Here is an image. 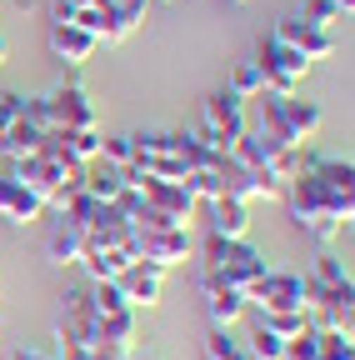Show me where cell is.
Here are the masks:
<instances>
[{
	"mask_svg": "<svg viewBox=\"0 0 355 360\" xmlns=\"http://www.w3.org/2000/svg\"><path fill=\"white\" fill-rule=\"evenodd\" d=\"M51 360H91V345H80V340H65V335H56V350H51Z\"/></svg>",
	"mask_w": 355,
	"mask_h": 360,
	"instance_id": "32",
	"label": "cell"
},
{
	"mask_svg": "<svg viewBox=\"0 0 355 360\" xmlns=\"http://www.w3.org/2000/svg\"><path fill=\"white\" fill-rule=\"evenodd\" d=\"M56 335L80 340V345H96V310H91V295H85V285L65 290V310H60V326H56Z\"/></svg>",
	"mask_w": 355,
	"mask_h": 360,
	"instance_id": "14",
	"label": "cell"
},
{
	"mask_svg": "<svg viewBox=\"0 0 355 360\" xmlns=\"http://www.w3.org/2000/svg\"><path fill=\"white\" fill-rule=\"evenodd\" d=\"M316 345H321V360H355L350 330H316Z\"/></svg>",
	"mask_w": 355,
	"mask_h": 360,
	"instance_id": "28",
	"label": "cell"
},
{
	"mask_svg": "<svg viewBox=\"0 0 355 360\" xmlns=\"http://www.w3.org/2000/svg\"><path fill=\"white\" fill-rule=\"evenodd\" d=\"M335 6H340V15H350V11H355V0H335Z\"/></svg>",
	"mask_w": 355,
	"mask_h": 360,
	"instance_id": "36",
	"label": "cell"
},
{
	"mask_svg": "<svg viewBox=\"0 0 355 360\" xmlns=\"http://www.w3.org/2000/svg\"><path fill=\"white\" fill-rule=\"evenodd\" d=\"M280 200H285V210L295 220V231L305 240H316L321 250H330L340 240V231H345L350 215H355V191H340V186H330V180L310 175V170H300L290 180Z\"/></svg>",
	"mask_w": 355,
	"mask_h": 360,
	"instance_id": "1",
	"label": "cell"
},
{
	"mask_svg": "<svg viewBox=\"0 0 355 360\" xmlns=\"http://www.w3.org/2000/svg\"><path fill=\"white\" fill-rule=\"evenodd\" d=\"M255 326H265V330H271V335H280V340H295V335H300L310 321H305V310H265Z\"/></svg>",
	"mask_w": 355,
	"mask_h": 360,
	"instance_id": "22",
	"label": "cell"
},
{
	"mask_svg": "<svg viewBox=\"0 0 355 360\" xmlns=\"http://www.w3.org/2000/svg\"><path fill=\"white\" fill-rule=\"evenodd\" d=\"M60 135H65V150H70L75 160L91 165V160L101 155V130H60Z\"/></svg>",
	"mask_w": 355,
	"mask_h": 360,
	"instance_id": "29",
	"label": "cell"
},
{
	"mask_svg": "<svg viewBox=\"0 0 355 360\" xmlns=\"http://www.w3.org/2000/svg\"><path fill=\"white\" fill-rule=\"evenodd\" d=\"M40 215H46L40 195H30L20 180L0 175V220H6V225H30V220H40Z\"/></svg>",
	"mask_w": 355,
	"mask_h": 360,
	"instance_id": "17",
	"label": "cell"
},
{
	"mask_svg": "<svg viewBox=\"0 0 355 360\" xmlns=\"http://www.w3.org/2000/svg\"><path fill=\"white\" fill-rule=\"evenodd\" d=\"M325 110L316 101H300V96H271V90H260L255 96V115L245 120L250 130L271 135V141H285V146H305L310 135L321 130Z\"/></svg>",
	"mask_w": 355,
	"mask_h": 360,
	"instance_id": "2",
	"label": "cell"
},
{
	"mask_svg": "<svg viewBox=\"0 0 355 360\" xmlns=\"http://www.w3.org/2000/svg\"><path fill=\"white\" fill-rule=\"evenodd\" d=\"M125 186L136 191L146 205H155L160 215H170L175 225H191V210H195V195L186 180H155V175H130L125 170Z\"/></svg>",
	"mask_w": 355,
	"mask_h": 360,
	"instance_id": "7",
	"label": "cell"
},
{
	"mask_svg": "<svg viewBox=\"0 0 355 360\" xmlns=\"http://www.w3.org/2000/svg\"><path fill=\"white\" fill-rule=\"evenodd\" d=\"M46 255H51V265H80V255H85V225H75V220L60 215V220L51 225Z\"/></svg>",
	"mask_w": 355,
	"mask_h": 360,
	"instance_id": "18",
	"label": "cell"
},
{
	"mask_svg": "<svg viewBox=\"0 0 355 360\" xmlns=\"http://www.w3.org/2000/svg\"><path fill=\"white\" fill-rule=\"evenodd\" d=\"M245 120H250V110H245V101L240 96H231V90H215V96H205V105H200V135L226 155L240 135H245Z\"/></svg>",
	"mask_w": 355,
	"mask_h": 360,
	"instance_id": "4",
	"label": "cell"
},
{
	"mask_svg": "<svg viewBox=\"0 0 355 360\" xmlns=\"http://www.w3.org/2000/svg\"><path fill=\"white\" fill-rule=\"evenodd\" d=\"M310 25H321V30H330L335 20H340V6L335 0H305V11H300Z\"/></svg>",
	"mask_w": 355,
	"mask_h": 360,
	"instance_id": "31",
	"label": "cell"
},
{
	"mask_svg": "<svg viewBox=\"0 0 355 360\" xmlns=\"http://www.w3.org/2000/svg\"><path fill=\"white\" fill-rule=\"evenodd\" d=\"M130 260H136L130 250H96V245H85V255H80V265H85V276H91V281H115Z\"/></svg>",
	"mask_w": 355,
	"mask_h": 360,
	"instance_id": "21",
	"label": "cell"
},
{
	"mask_svg": "<svg viewBox=\"0 0 355 360\" xmlns=\"http://www.w3.org/2000/svg\"><path fill=\"white\" fill-rule=\"evenodd\" d=\"M305 281H316V285H345V281H350V265H345L335 250H321V255H316V270H310Z\"/></svg>",
	"mask_w": 355,
	"mask_h": 360,
	"instance_id": "23",
	"label": "cell"
},
{
	"mask_svg": "<svg viewBox=\"0 0 355 360\" xmlns=\"http://www.w3.org/2000/svg\"><path fill=\"white\" fill-rule=\"evenodd\" d=\"M11 360H51V355H40V350H11Z\"/></svg>",
	"mask_w": 355,
	"mask_h": 360,
	"instance_id": "34",
	"label": "cell"
},
{
	"mask_svg": "<svg viewBox=\"0 0 355 360\" xmlns=\"http://www.w3.org/2000/svg\"><path fill=\"white\" fill-rule=\"evenodd\" d=\"M305 300V276H295V270H265L260 281L245 285V305H255L260 315L265 310H300Z\"/></svg>",
	"mask_w": 355,
	"mask_h": 360,
	"instance_id": "8",
	"label": "cell"
},
{
	"mask_svg": "<svg viewBox=\"0 0 355 360\" xmlns=\"http://www.w3.org/2000/svg\"><path fill=\"white\" fill-rule=\"evenodd\" d=\"M0 295H6V285H0Z\"/></svg>",
	"mask_w": 355,
	"mask_h": 360,
	"instance_id": "39",
	"label": "cell"
},
{
	"mask_svg": "<svg viewBox=\"0 0 355 360\" xmlns=\"http://www.w3.org/2000/svg\"><path fill=\"white\" fill-rule=\"evenodd\" d=\"M146 6H150V0H115V45H120V40H130V35L141 30Z\"/></svg>",
	"mask_w": 355,
	"mask_h": 360,
	"instance_id": "24",
	"label": "cell"
},
{
	"mask_svg": "<svg viewBox=\"0 0 355 360\" xmlns=\"http://www.w3.org/2000/svg\"><path fill=\"white\" fill-rule=\"evenodd\" d=\"M210 210V236H226V240H245L250 236V205L235 200V195H215L205 200Z\"/></svg>",
	"mask_w": 355,
	"mask_h": 360,
	"instance_id": "16",
	"label": "cell"
},
{
	"mask_svg": "<svg viewBox=\"0 0 355 360\" xmlns=\"http://www.w3.org/2000/svg\"><path fill=\"white\" fill-rule=\"evenodd\" d=\"M200 270H210V276H220L226 285H235V290L245 295V285H250V281H260L271 265H265V255H260L250 240L205 236V245H200Z\"/></svg>",
	"mask_w": 355,
	"mask_h": 360,
	"instance_id": "3",
	"label": "cell"
},
{
	"mask_svg": "<svg viewBox=\"0 0 355 360\" xmlns=\"http://www.w3.org/2000/svg\"><path fill=\"white\" fill-rule=\"evenodd\" d=\"M46 110H51V125L56 130H96V105L85 96V85H60L46 96Z\"/></svg>",
	"mask_w": 355,
	"mask_h": 360,
	"instance_id": "11",
	"label": "cell"
},
{
	"mask_svg": "<svg viewBox=\"0 0 355 360\" xmlns=\"http://www.w3.org/2000/svg\"><path fill=\"white\" fill-rule=\"evenodd\" d=\"M205 360H250V355H245V340H235L231 330H215V326H210V335H205Z\"/></svg>",
	"mask_w": 355,
	"mask_h": 360,
	"instance_id": "25",
	"label": "cell"
},
{
	"mask_svg": "<svg viewBox=\"0 0 355 360\" xmlns=\"http://www.w3.org/2000/svg\"><path fill=\"white\" fill-rule=\"evenodd\" d=\"M305 321L310 330H350V315H355V285H316V281H305Z\"/></svg>",
	"mask_w": 355,
	"mask_h": 360,
	"instance_id": "5",
	"label": "cell"
},
{
	"mask_svg": "<svg viewBox=\"0 0 355 360\" xmlns=\"http://www.w3.org/2000/svg\"><path fill=\"white\" fill-rule=\"evenodd\" d=\"M125 360H160V355H125Z\"/></svg>",
	"mask_w": 355,
	"mask_h": 360,
	"instance_id": "37",
	"label": "cell"
},
{
	"mask_svg": "<svg viewBox=\"0 0 355 360\" xmlns=\"http://www.w3.org/2000/svg\"><path fill=\"white\" fill-rule=\"evenodd\" d=\"M85 195H96V200H120L125 195V170H115V165H105V160H91L85 165Z\"/></svg>",
	"mask_w": 355,
	"mask_h": 360,
	"instance_id": "19",
	"label": "cell"
},
{
	"mask_svg": "<svg viewBox=\"0 0 355 360\" xmlns=\"http://www.w3.org/2000/svg\"><path fill=\"white\" fill-rule=\"evenodd\" d=\"M115 285H120V295H125V305H160V295H165V270H155V265H146V260H130L120 276H115Z\"/></svg>",
	"mask_w": 355,
	"mask_h": 360,
	"instance_id": "13",
	"label": "cell"
},
{
	"mask_svg": "<svg viewBox=\"0 0 355 360\" xmlns=\"http://www.w3.org/2000/svg\"><path fill=\"white\" fill-rule=\"evenodd\" d=\"M255 70H260V85L271 90V96H295V85L305 80L310 60L295 56L290 45H280L276 35H265L260 40V56H255Z\"/></svg>",
	"mask_w": 355,
	"mask_h": 360,
	"instance_id": "6",
	"label": "cell"
},
{
	"mask_svg": "<svg viewBox=\"0 0 355 360\" xmlns=\"http://www.w3.org/2000/svg\"><path fill=\"white\" fill-rule=\"evenodd\" d=\"M96 160H105V165H115V170H130V160H136L130 135H101V155H96Z\"/></svg>",
	"mask_w": 355,
	"mask_h": 360,
	"instance_id": "27",
	"label": "cell"
},
{
	"mask_svg": "<svg viewBox=\"0 0 355 360\" xmlns=\"http://www.w3.org/2000/svg\"><path fill=\"white\" fill-rule=\"evenodd\" d=\"M136 326H141L136 305H125V310H115V315H96V340H110V345H125V350H130Z\"/></svg>",
	"mask_w": 355,
	"mask_h": 360,
	"instance_id": "20",
	"label": "cell"
},
{
	"mask_svg": "<svg viewBox=\"0 0 355 360\" xmlns=\"http://www.w3.org/2000/svg\"><path fill=\"white\" fill-rule=\"evenodd\" d=\"M6 60H11V40H6V35H0V65H6Z\"/></svg>",
	"mask_w": 355,
	"mask_h": 360,
	"instance_id": "35",
	"label": "cell"
},
{
	"mask_svg": "<svg viewBox=\"0 0 355 360\" xmlns=\"http://www.w3.org/2000/svg\"><path fill=\"white\" fill-rule=\"evenodd\" d=\"M70 11H101V6H110V0H65Z\"/></svg>",
	"mask_w": 355,
	"mask_h": 360,
	"instance_id": "33",
	"label": "cell"
},
{
	"mask_svg": "<svg viewBox=\"0 0 355 360\" xmlns=\"http://www.w3.org/2000/svg\"><path fill=\"white\" fill-rule=\"evenodd\" d=\"M200 295H205V315H210V326H215V330H231L240 315L250 310L245 295H240L235 285H226L220 276H210V270H200Z\"/></svg>",
	"mask_w": 355,
	"mask_h": 360,
	"instance_id": "12",
	"label": "cell"
},
{
	"mask_svg": "<svg viewBox=\"0 0 355 360\" xmlns=\"http://www.w3.org/2000/svg\"><path fill=\"white\" fill-rule=\"evenodd\" d=\"M231 6H240V0H231Z\"/></svg>",
	"mask_w": 355,
	"mask_h": 360,
	"instance_id": "40",
	"label": "cell"
},
{
	"mask_svg": "<svg viewBox=\"0 0 355 360\" xmlns=\"http://www.w3.org/2000/svg\"><path fill=\"white\" fill-rule=\"evenodd\" d=\"M136 260L155 265V270H175V265H186L191 260V236H186V225H175V231H136Z\"/></svg>",
	"mask_w": 355,
	"mask_h": 360,
	"instance_id": "9",
	"label": "cell"
},
{
	"mask_svg": "<svg viewBox=\"0 0 355 360\" xmlns=\"http://www.w3.org/2000/svg\"><path fill=\"white\" fill-rule=\"evenodd\" d=\"M245 355H250V360H285V340H280V335H271L265 326H255V330H250V340H245Z\"/></svg>",
	"mask_w": 355,
	"mask_h": 360,
	"instance_id": "26",
	"label": "cell"
},
{
	"mask_svg": "<svg viewBox=\"0 0 355 360\" xmlns=\"http://www.w3.org/2000/svg\"><path fill=\"white\" fill-rule=\"evenodd\" d=\"M51 51H56L65 65H85V60L101 51V40H96L91 30L70 25V20H51Z\"/></svg>",
	"mask_w": 355,
	"mask_h": 360,
	"instance_id": "15",
	"label": "cell"
},
{
	"mask_svg": "<svg viewBox=\"0 0 355 360\" xmlns=\"http://www.w3.org/2000/svg\"><path fill=\"white\" fill-rule=\"evenodd\" d=\"M260 70H255V60H240L235 70H231V96H240V101H255L260 96Z\"/></svg>",
	"mask_w": 355,
	"mask_h": 360,
	"instance_id": "30",
	"label": "cell"
},
{
	"mask_svg": "<svg viewBox=\"0 0 355 360\" xmlns=\"http://www.w3.org/2000/svg\"><path fill=\"white\" fill-rule=\"evenodd\" d=\"M271 35H276L280 45H290L295 56H305L310 65L325 60V56H335V35H330V30H321V25H310L305 15H280Z\"/></svg>",
	"mask_w": 355,
	"mask_h": 360,
	"instance_id": "10",
	"label": "cell"
},
{
	"mask_svg": "<svg viewBox=\"0 0 355 360\" xmlns=\"http://www.w3.org/2000/svg\"><path fill=\"white\" fill-rule=\"evenodd\" d=\"M155 6H175V0H155Z\"/></svg>",
	"mask_w": 355,
	"mask_h": 360,
	"instance_id": "38",
	"label": "cell"
}]
</instances>
